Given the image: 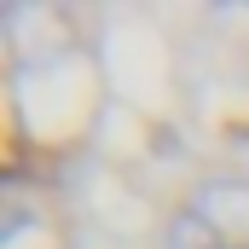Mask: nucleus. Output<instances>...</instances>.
Instances as JSON below:
<instances>
[{
  "mask_svg": "<svg viewBox=\"0 0 249 249\" xmlns=\"http://www.w3.org/2000/svg\"><path fill=\"white\" fill-rule=\"evenodd\" d=\"M197 214L220 232V238H249V186L244 180H220V186H203L197 197Z\"/></svg>",
  "mask_w": 249,
  "mask_h": 249,
  "instance_id": "obj_1",
  "label": "nucleus"
},
{
  "mask_svg": "<svg viewBox=\"0 0 249 249\" xmlns=\"http://www.w3.org/2000/svg\"><path fill=\"white\" fill-rule=\"evenodd\" d=\"M168 249H226V238L191 209V214H180V220L168 226Z\"/></svg>",
  "mask_w": 249,
  "mask_h": 249,
  "instance_id": "obj_2",
  "label": "nucleus"
}]
</instances>
